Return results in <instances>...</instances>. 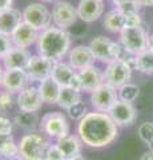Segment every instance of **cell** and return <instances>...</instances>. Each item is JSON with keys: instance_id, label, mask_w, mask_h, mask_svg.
I'll use <instances>...</instances> for the list:
<instances>
[{"instance_id": "obj_1", "label": "cell", "mask_w": 153, "mask_h": 160, "mask_svg": "<svg viewBox=\"0 0 153 160\" xmlns=\"http://www.w3.org/2000/svg\"><path fill=\"white\" fill-rule=\"evenodd\" d=\"M77 135L84 146L104 148L113 143L118 135V126L108 112H88L77 124Z\"/></svg>"}, {"instance_id": "obj_2", "label": "cell", "mask_w": 153, "mask_h": 160, "mask_svg": "<svg viewBox=\"0 0 153 160\" xmlns=\"http://www.w3.org/2000/svg\"><path fill=\"white\" fill-rule=\"evenodd\" d=\"M72 38L67 29L51 26L44 31H40L36 42L37 53L52 62H61L71 49Z\"/></svg>"}, {"instance_id": "obj_3", "label": "cell", "mask_w": 153, "mask_h": 160, "mask_svg": "<svg viewBox=\"0 0 153 160\" xmlns=\"http://www.w3.org/2000/svg\"><path fill=\"white\" fill-rule=\"evenodd\" d=\"M49 142L41 135L29 132L26 133L19 142V155L24 160H44Z\"/></svg>"}, {"instance_id": "obj_4", "label": "cell", "mask_w": 153, "mask_h": 160, "mask_svg": "<svg viewBox=\"0 0 153 160\" xmlns=\"http://www.w3.org/2000/svg\"><path fill=\"white\" fill-rule=\"evenodd\" d=\"M89 48L92 49L96 60H100L101 63L105 64L118 60L124 51L120 43L113 42L105 36H96L95 39H92L89 43Z\"/></svg>"}, {"instance_id": "obj_5", "label": "cell", "mask_w": 153, "mask_h": 160, "mask_svg": "<svg viewBox=\"0 0 153 160\" xmlns=\"http://www.w3.org/2000/svg\"><path fill=\"white\" fill-rule=\"evenodd\" d=\"M148 32L141 26L128 27L120 32V44L125 51L137 55L148 48Z\"/></svg>"}, {"instance_id": "obj_6", "label": "cell", "mask_w": 153, "mask_h": 160, "mask_svg": "<svg viewBox=\"0 0 153 160\" xmlns=\"http://www.w3.org/2000/svg\"><path fill=\"white\" fill-rule=\"evenodd\" d=\"M40 131L52 139H59L69 133V123L63 112H48L40 120Z\"/></svg>"}, {"instance_id": "obj_7", "label": "cell", "mask_w": 153, "mask_h": 160, "mask_svg": "<svg viewBox=\"0 0 153 160\" xmlns=\"http://www.w3.org/2000/svg\"><path fill=\"white\" fill-rule=\"evenodd\" d=\"M24 22L35 27L37 31H44L51 27L52 22V12L41 3H31L24 8L23 11Z\"/></svg>"}, {"instance_id": "obj_8", "label": "cell", "mask_w": 153, "mask_h": 160, "mask_svg": "<svg viewBox=\"0 0 153 160\" xmlns=\"http://www.w3.org/2000/svg\"><path fill=\"white\" fill-rule=\"evenodd\" d=\"M132 67H129L122 60H115L109 64H107L104 73V83L115 88H120L125 83H129L132 78Z\"/></svg>"}, {"instance_id": "obj_9", "label": "cell", "mask_w": 153, "mask_h": 160, "mask_svg": "<svg viewBox=\"0 0 153 160\" xmlns=\"http://www.w3.org/2000/svg\"><path fill=\"white\" fill-rule=\"evenodd\" d=\"M52 22L56 27L68 29L71 28L73 24H76L79 15L77 8L73 7L69 2H64V0H59L52 7Z\"/></svg>"}, {"instance_id": "obj_10", "label": "cell", "mask_w": 153, "mask_h": 160, "mask_svg": "<svg viewBox=\"0 0 153 160\" xmlns=\"http://www.w3.org/2000/svg\"><path fill=\"white\" fill-rule=\"evenodd\" d=\"M117 100V88L112 87L107 83H103L100 87L91 93V104L95 108V111L109 112V109L115 106Z\"/></svg>"}, {"instance_id": "obj_11", "label": "cell", "mask_w": 153, "mask_h": 160, "mask_svg": "<svg viewBox=\"0 0 153 160\" xmlns=\"http://www.w3.org/2000/svg\"><path fill=\"white\" fill-rule=\"evenodd\" d=\"M53 66H55V62L36 53V55H31V59H29L27 64L26 71L31 82L40 83L41 80L47 79L52 75Z\"/></svg>"}, {"instance_id": "obj_12", "label": "cell", "mask_w": 153, "mask_h": 160, "mask_svg": "<svg viewBox=\"0 0 153 160\" xmlns=\"http://www.w3.org/2000/svg\"><path fill=\"white\" fill-rule=\"evenodd\" d=\"M31 82L27 71L24 68H12V69H4L3 79H2V88L4 91H8L11 93H19L24 87L28 86Z\"/></svg>"}, {"instance_id": "obj_13", "label": "cell", "mask_w": 153, "mask_h": 160, "mask_svg": "<svg viewBox=\"0 0 153 160\" xmlns=\"http://www.w3.org/2000/svg\"><path fill=\"white\" fill-rule=\"evenodd\" d=\"M43 98L40 95L37 86H28L24 87L20 92L17 93L16 104L20 111L28 112H37L43 106Z\"/></svg>"}, {"instance_id": "obj_14", "label": "cell", "mask_w": 153, "mask_h": 160, "mask_svg": "<svg viewBox=\"0 0 153 160\" xmlns=\"http://www.w3.org/2000/svg\"><path fill=\"white\" fill-rule=\"evenodd\" d=\"M51 76L60 84V87H72L81 91L79 73L69 63H64V62L55 63Z\"/></svg>"}, {"instance_id": "obj_15", "label": "cell", "mask_w": 153, "mask_h": 160, "mask_svg": "<svg viewBox=\"0 0 153 160\" xmlns=\"http://www.w3.org/2000/svg\"><path fill=\"white\" fill-rule=\"evenodd\" d=\"M108 113L118 127L132 126L136 120V108L132 103L122 102V100H117Z\"/></svg>"}, {"instance_id": "obj_16", "label": "cell", "mask_w": 153, "mask_h": 160, "mask_svg": "<svg viewBox=\"0 0 153 160\" xmlns=\"http://www.w3.org/2000/svg\"><path fill=\"white\" fill-rule=\"evenodd\" d=\"M95 55H93L92 49L89 48V46H76L69 49L68 52V63L76 69V71H80V69L88 68L91 66H95Z\"/></svg>"}, {"instance_id": "obj_17", "label": "cell", "mask_w": 153, "mask_h": 160, "mask_svg": "<svg viewBox=\"0 0 153 160\" xmlns=\"http://www.w3.org/2000/svg\"><path fill=\"white\" fill-rule=\"evenodd\" d=\"M76 8L79 19L83 20L84 23H93L104 13V2L103 0H80Z\"/></svg>"}, {"instance_id": "obj_18", "label": "cell", "mask_w": 153, "mask_h": 160, "mask_svg": "<svg viewBox=\"0 0 153 160\" xmlns=\"http://www.w3.org/2000/svg\"><path fill=\"white\" fill-rule=\"evenodd\" d=\"M39 33H40V31H37L35 27H32L31 24L23 22L19 24V27L12 32L11 40H12L13 46L28 48V47H31L32 44H36Z\"/></svg>"}, {"instance_id": "obj_19", "label": "cell", "mask_w": 153, "mask_h": 160, "mask_svg": "<svg viewBox=\"0 0 153 160\" xmlns=\"http://www.w3.org/2000/svg\"><path fill=\"white\" fill-rule=\"evenodd\" d=\"M79 79H80V87L81 91L92 93L95 89L104 83V73L95 66H91L88 68H84L77 71Z\"/></svg>"}, {"instance_id": "obj_20", "label": "cell", "mask_w": 153, "mask_h": 160, "mask_svg": "<svg viewBox=\"0 0 153 160\" xmlns=\"http://www.w3.org/2000/svg\"><path fill=\"white\" fill-rule=\"evenodd\" d=\"M23 12L17 8H8L0 12V33L11 36L12 32L19 27V24L23 23Z\"/></svg>"}, {"instance_id": "obj_21", "label": "cell", "mask_w": 153, "mask_h": 160, "mask_svg": "<svg viewBox=\"0 0 153 160\" xmlns=\"http://www.w3.org/2000/svg\"><path fill=\"white\" fill-rule=\"evenodd\" d=\"M31 59V53L27 48L13 46L11 48L6 58L3 59V67L4 69H12V68H27V64Z\"/></svg>"}, {"instance_id": "obj_22", "label": "cell", "mask_w": 153, "mask_h": 160, "mask_svg": "<svg viewBox=\"0 0 153 160\" xmlns=\"http://www.w3.org/2000/svg\"><path fill=\"white\" fill-rule=\"evenodd\" d=\"M83 142L79 138V135H71L68 133L63 138L56 139V146L60 148V151L64 155V159H71L81 153Z\"/></svg>"}, {"instance_id": "obj_23", "label": "cell", "mask_w": 153, "mask_h": 160, "mask_svg": "<svg viewBox=\"0 0 153 160\" xmlns=\"http://www.w3.org/2000/svg\"><path fill=\"white\" fill-rule=\"evenodd\" d=\"M37 87H39V91H40V95H41L44 103L57 104V99H59V95H60L61 87L52 76L41 80Z\"/></svg>"}, {"instance_id": "obj_24", "label": "cell", "mask_w": 153, "mask_h": 160, "mask_svg": "<svg viewBox=\"0 0 153 160\" xmlns=\"http://www.w3.org/2000/svg\"><path fill=\"white\" fill-rule=\"evenodd\" d=\"M103 24H104V28L107 31H109L112 33H120L122 29L127 28L125 15L117 8L111 9L109 12L105 13L104 23Z\"/></svg>"}, {"instance_id": "obj_25", "label": "cell", "mask_w": 153, "mask_h": 160, "mask_svg": "<svg viewBox=\"0 0 153 160\" xmlns=\"http://www.w3.org/2000/svg\"><path fill=\"white\" fill-rule=\"evenodd\" d=\"M13 123L19 128L24 129L28 132H33L37 127H40V119H39L37 112H28V111H20L13 116Z\"/></svg>"}, {"instance_id": "obj_26", "label": "cell", "mask_w": 153, "mask_h": 160, "mask_svg": "<svg viewBox=\"0 0 153 160\" xmlns=\"http://www.w3.org/2000/svg\"><path fill=\"white\" fill-rule=\"evenodd\" d=\"M79 102H81V91L80 89H76V88H72V87H61L60 95H59V99H57L59 107L67 111L69 107L75 106V104Z\"/></svg>"}, {"instance_id": "obj_27", "label": "cell", "mask_w": 153, "mask_h": 160, "mask_svg": "<svg viewBox=\"0 0 153 160\" xmlns=\"http://www.w3.org/2000/svg\"><path fill=\"white\" fill-rule=\"evenodd\" d=\"M135 69L145 75H153V51L152 49L146 48L145 51L136 55Z\"/></svg>"}, {"instance_id": "obj_28", "label": "cell", "mask_w": 153, "mask_h": 160, "mask_svg": "<svg viewBox=\"0 0 153 160\" xmlns=\"http://www.w3.org/2000/svg\"><path fill=\"white\" fill-rule=\"evenodd\" d=\"M16 155H19V143H15L12 135L9 136L0 135V158H11Z\"/></svg>"}, {"instance_id": "obj_29", "label": "cell", "mask_w": 153, "mask_h": 160, "mask_svg": "<svg viewBox=\"0 0 153 160\" xmlns=\"http://www.w3.org/2000/svg\"><path fill=\"white\" fill-rule=\"evenodd\" d=\"M117 93H118V100L133 103L140 95V87L133 83H125L124 86L117 88Z\"/></svg>"}, {"instance_id": "obj_30", "label": "cell", "mask_w": 153, "mask_h": 160, "mask_svg": "<svg viewBox=\"0 0 153 160\" xmlns=\"http://www.w3.org/2000/svg\"><path fill=\"white\" fill-rule=\"evenodd\" d=\"M88 112L89 111H88V107L84 102H79V103L75 104V106H72V107H69L67 109L68 118H69L71 120H76V122H80Z\"/></svg>"}, {"instance_id": "obj_31", "label": "cell", "mask_w": 153, "mask_h": 160, "mask_svg": "<svg viewBox=\"0 0 153 160\" xmlns=\"http://www.w3.org/2000/svg\"><path fill=\"white\" fill-rule=\"evenodd\" d=\"M137 133H139V138L145 144L151 143L153 140V123L152 122H144L139 127V131H137Z\"/></svg>"}, {"instance_id": "obj_32", "label": "cell", "mask_w": 153, "mask_h": 160, "mask_svg": "<svg viewBox=\"0 0 153 160\" xmlns=\"http://www.w3.org/2000/svg\"><path fill=\"white\" fill-rule=\"evenodd\" d=\"M12 47H13V43L11 40V36L0 33V60L6 58V55L11 51Z\"/></svg>"}, {"instance_id": "obj_33", "label": "cell", "mask_w": 153, "mask_h": 160, "mask_svg": "<svg viewBox=\"0 0 153 160\" xmlns=\"http://www.w3.org/2000/svg\"><path fill=\"white\" fill-rule=\"evenodd\" d=\"M13 106V98L12 93L8 91H3L0 92V115L4 113Z\"/></svg>"}, {"instance_id": "obj_34", "label": "cell", "mask_w": 153, "mask_h": 160, "mask_svg": "<svg viewBox=\"0 0 153 160\" xmlns=\"http://www.w3.org/2000/svg\"><path fill=\"white\" fill-rule=\"evenodd\" d=\"M44 160H65V159H64V155H63V152L60 151V148L56 146V143H55V144H51V143H49Z\"/></svg>"}, {"instance_id": "obj_35", "label": "cell", "mask_w": 153, "mask_h": 160, "mask_svg": "<svg viewBox=\"0 0 153 160\" xmlns=\"http://www.w3.org/2000/svg\"><path fill=\"white\" fill-rule=\"evenodd\" d=\"M13 124L15 123L11 119L0 115V135H2V136H9V135H12Z\"/></svg>"}, {"instance_id": "obj_36", "label": "cell", "mask_w": 153, "mask_h": 160, "mask_svg": "<svg viewBox=\"0 0 153 160\" xmlns=\"http://www.w3.org/2000/svg\"><path fill=\"white\" fill-rule=\"evenodd\" d=\"M140 8H141V6L139 4L137 0H129V2H127L122 4V6H120L117 9H120L122 13H137V12H140Z\"/></svg>"}, {"instance_id": "obj_37", "label": "cell", "mask_w": 153, "mask_h": 160, "mask_svg": "<svg viewBox=\"0 0 153 160\" xmlns=\"http://www.w3.org/2000/svg\"><path fill=\"white\" fill-rule=\"evenodd\" d=\"M125 15V20H127V28L128 27H137L141 26V16L140 12L137 13H124Z\"/></svg>"}, {"instance_id": "obj_38", "label": "cell", "mask_w": 153, "mask_h": 160, "mask_svg": "<svg viewBox=\"0 0 153 160\" xmlns=\"http://www.w3.org/2000/svg\"><path fill=\"white\" fill-rule=\"evenodd\" d=\"M13 4V0H0V12L4 11V9L11 8Z\"/></svg>"}, {"instance_id": "obj_39", "label": "cell", "mask_w": 153, "mask_h": 160, "mask_svg": "<svg viewBox=\"0 0 153 160\" xmlns=\"http://www.w3.org/2000/svg\"><path fill=\"white\" fill-rule=\"evenodd\" d=\"M141 7H153V0H137Z\"/></svg>"}, {"instance_id": "obj_40", "label": "cell", "mask_w": 153, "mask_h": 160, "mask_svg": "<svg viewBox=\"0 0 153 160\" xmlns=\"http://www.w3.org/2000/svg\"><path fill=\"white\" fill-rule=\"evenodd\" d=\"M140 160H153V151H148L141 156Z\"/></svg>"}, {"instance_id": "obj_41", "label": "cell", "mask_w": 153, "mask_h": 160, "mask_svg": "<svg viewBox=\"0 0 153 160\" xmlns=\"http://www.w3.org/2000/svg\"><path fill=\"white\" fill-rule=\"evenodd\" d=\"M127 2H129V0H112L113 6H115L116 8H118L120 6H122V4H124V3H127Z\"/></svg>"}, {"instance_id": "obj_42", "label": "cell", "mask_w": 153, "mask_h": 160, "mask_svg": "<svg viewBox=\"0 0 153 160\" xmlns=\"http://www.w3.org/2000/svg\"><path fill=\"white\" fill-rule=\"evenodd\" d=\"M0 160H24L20 155H16V156H11V158H0Z\"/></svg>"}, {"instance_id": "obj_43", "label": "cell", "mask_w": 153, "mask_h": 160, "mask_svg": "<svg viewBox=\"0 0 153 160\" xmlns=\"http://www.w3.org/2000/svg\"><path fill=\"white\" fill-rule=\"evenodd\" d=\"M148 48L152 49V51H153V33L149 36V40H148Z\"/></svg>"}, {"instance_id": "obj_44", "label": "cell", "mask_w": 153, "mask_h": 160, "mask_svg": "<svg viewBox=\"0 0 153 160\" xmlns=\"http://www.w3.org/2000/svg\"><path fill=\"white\" fill-rule=\"evenodd\" d=\"M65 160H85L84 159V156L80 153V155H77V156H75V158H71V159H65Z\"/></svg>"}, {"instance_id": "obj_45", "label": "cell", "mask_w": 153, "mask_h": 160, "mask_svg": "<svg viewBox=\"0 0 153 160\" xmlns=\"http://www.w3.org/2000/svg\"><path fill=\"white\" fill-rule=\"evenodd\" d=\"M3 72H4V67L0 64V87H2V79H3Z\"/></svg>"}, {"instance_id": "obj_46", "label": "cell", "mask_w": 153, "mask_h": 160, "mask_svg": "<svg viewBox=\"0 0 153 160\" xmlns=\"http://www.w3.org/2000/svg\"><path fill=\"white\" fill-rule=\"evenodd\" d=\"M148 147H149V151H153V140L151 143H148Z\"/></svg>"}, {"instance_id": "obj_47", "label": "cell", "mask_w": 153, "mask_h": 160, "mask_svg": "<svg viewBox=\"0 0 153 160\" xmlns=\"http://www.w3.org/2000/svg\"><path fill=\"white\" fill-rule=\"evenodd\" d=\"M43 2H47V3H52V2H56V0H43Z\"/></svg>"}, {"instance_id": "obj_48", "label": "cell", "mask_w": 153, "mask_h": 160, "mask_svg": "<svg viewBox=\"0 0 153 160\" xmlns=\"http://www.w3.org/2000/svg\"><path fill=\"white\" fill-rule=\"evenodd\" d=\"M103 2H104V0H103Z\"/></svg>"}]
</instances>
